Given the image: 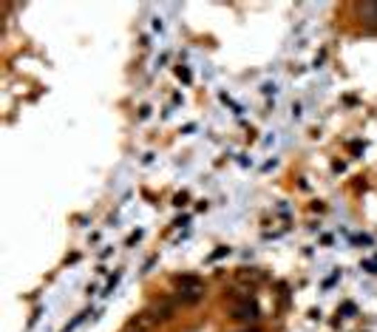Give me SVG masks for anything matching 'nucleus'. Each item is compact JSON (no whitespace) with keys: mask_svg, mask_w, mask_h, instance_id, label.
<instances>
[{"mask_svg":"<svg viewBox=\"0 0 377 332\" xmlns=\"http://www.w3.org/2000/svg\"><path fill=\"white\" fill-rule=\"evenodd\" d=\"M244 332H261V329H244Z\"/></svg>","mask_w":377,"mask_h":332,"instance_id":"obj_8","label":"nucleus"},{"mask_svg":"<svg viewBox=\"0 0 377 332\" xmlns=\"http://www.w3.org/2000/svg\"><path fill=\"white\" fill-rule=\"evenodd\" d=\"M360 15H366L369 23L377 26V3H363V6H360Z\"/></svg>","mask_w":377,"mask_h":332,"instance_id":"obj_5","label":"nucleus"},{"mask_svg":"<svg viewBox=\"0 0 377 332\" xmlns=\"http://www.w3.org/2000/svg\"><path fill=\"white\" fill-rule=\"evenodd\" d=\"M156 324H159V321H156V315H153L150 310H145V313H139L137 318H131L128 326H134V329H139V332H148V329H153Z\"/></svg>","mask_w":377,"mask_h":332,"instance_id":"obj_4","label":"nucleus"},{"mask_svg":"<svg viewBox=\"0 0 377 332\" xmlns=\"http://www.w3.org/2000/svg\"><path fill=\"white\" fill-rule=\"evenodd\" d=\"M125 332H139V329H134V326H128V329H125Z\"/></svg>","mask_w":377,"mask_h":332,"instance_id":"obj_7","label":"nucleus"},{"mask_svg":"<svg viewBox=\"0 0 377 332\" xmlns=\"http://www.w3.org/2000/svg\"><path fill=\"white\" fill-rule=\"evenodd\" d=\"M258 304L253 298H241L238 304H233L230 307V318H236V321H244V324H249V321H258Z\"/></svg>","mask_w":377,"mask_h":332,"instance_id":"obj_2","label":"nucleus"},{"mask_svg":"<svg viewBox=\"0 0 377 332\" xmlns=\"http://www.w3.org/2000/svg\"><path fill=\"white\" fill-rule=\"evenodd\" d=\"M176 298L182 304H199L204 298V281L196 276H182L176 279Z\"/></svg>","mask_w":377,"mask_h":332,"instance_id":"obj_1","label":"nucleus"},{"mask_svg":"<svg viewBox=\"0 0 377 332\" xmlns=\"http://www.w3.org/2000/svg\"><path fill=\"white\" fill-rule=\"evenodd\" d=\"M150 313L156 315V321H170L173 313H176V304H173V301H168V298H162V301H156V304L150 307Z\"/></svg>","mask_w":377,"mask_h":332,"instance_id":"obj_3","label":"nucleus"},{"mask_svg":"<svg viewBox=\"0 0 377 332\" xmlns=\"http://www.w3.org/2000/svg\"><path fill=\"white\" fill-rule=\"evenodd\" d=\"M176 74H179V77H182L184 82H187V80H191V71H187V69H176Z\"/></svg>","mask_w":377,"mask_h":332,"instance_id":"obj_6","label":"nucleus"}]
</instances>
